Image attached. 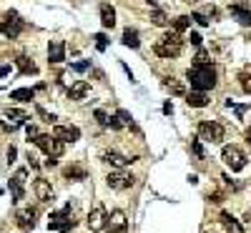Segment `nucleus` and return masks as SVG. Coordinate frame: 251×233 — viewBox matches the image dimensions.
<instances>
[{"label": "nucleus", "mask_w": 251, "mask_h": 233, "mask_svg": "<svg viewBox=\"0 0 251 233\" xmlns=\"http://www.w3.org/2000/svg\"><path fill=\"white\" fill-rule=\"evenodd\" d=\"M186 78H188V83H191V88H194V91L206 93V91H211L216 85V70L211 65H194V68H188Z\"/></svg>", "instance_id": "f257e3e1"}, {"label": "nucleus", "mask_w": 251, "mask_h": 233, "mask_svg": "<svg viewBox=\"0 0 251 233\" xmlns=\"http://www.w3.org/2000/svg\"><path fill=\"white\" fill-rule=\"evenodd\" d=\"M184 48V40H181V33L179 31H166L164 35H161L156 40V46H153V53L161 55V58H176L181 53Z\"/></svg>", "instance_id": "f03ea898"}, {"label": "nucleus", "mask_w": 251, "mask_h": 233, "mask_svg": "<svg viewBox=\"0 0 251 233\" xmlns=\"http://www.w3.org/2000/svg\"><path fill=\"white\" fill-rule=\"evenodd\" d=\"M226 136L224 125H221L218 121H201L199 123V138L206 140V143H221Z\"/></svg>", "instance_id": "7ed1b4c3"}, {"label": "nucleus", "mask_w": 251, "mask_h": 233, "mask_svg": "<svg viewBox=\"0 0 251 233\" xmlns=\"http://www.w3.org/2000/svg\"><path fill=\"white\" fill-rule=\"evenodd\" d=\"M221 158H224V163H226L234 173H239V171L246 168V153H244L241 148H236V145H224Z\"/></svg>", "instance_id": "20e7f679"}, {"label": "nucleus", "mask_w": 251, "mask_h": 233, "mask_svg": "<svg viewBox=\"0 0 251 233\" xmlns=\"http://www.w3.org/2000/svg\"><path fill=\"white\" fill-rule=\"evenodd\" d=\"M33 143H35L48 158H61V155H63V145H66V143L58 140L55 136H43V133H40Z\"/></svg>", "instance_id": "39448f33"}, {"label": "nucleus", "mask_w": 251, "mask_h": 233, "mask_svg": "<svg viewBox=\"0 0 251 233\" xmlns=\"http://www.w3.org/2000/svg\"><path fill=\"white\" fill-rule=\"evenodd\" d=\"M23 18L18 16L16 10H8L5 13V18H3V23H0V33L3 35H8V38H18L20 35V31H23Z\"/></svg>", "instance_id": "423d86ee"}, {"label": "nucleus", "mask_w": 251, "mask_h": 233, "mask_svg": "<svg viewBox=\"0 0 251 233\" xmlns=\"http://www.w3.org/2000/svg\"><path fill=\"white\" fill-rule=\"evenodd\" d=\"M85 223H88V228H91L93 233H98V231L106 228V223H108V211H106V206H103V203H96V206L91 208V213H88Z\"/></svg>", "instance_id": "0eeeda50"}, {"label": "nucleus", "mask_w": 251, "mask_h": 233, "mask_svg": "<svg viewBox=\"0 0 251 233\" xmlns=\"http://www.w3.org/2000/svg\"><path fill=\"white\" fill-rule=\"evenodd\" d=\"M134 176L131 173H126V171H113V173H108V178H106V183H108V188H113V191H123V188H131L134 186Z\"/></svg>", "instance_id": "6e6552de"}, {"label": "nucleus", "mask_w": 251, "mask_h": 233, "mask_svg": "<svg viewBox=\"0 0 251 233\" xmlns=\"http://www.w3.org/2000/svg\"><path fill=\"white\" fill-rule=\"evenodd\" d=\"M128 231V221H126V213L123 211H113L108 216V223H106V233H126Z\"/></svg>", "instance_id": "1a4fd4ad"}, {"label": "nucleus", "mask_w": 251, "mask_h": 233, "mask_svg": "<svg viewBox=\"0 0 251 233\" xmlns=\"http://www.w3.org/2000/svg\"><path fill=\"white\" fill-rule=\"evenodd\" d=\"M53 136L63 143H76L81 138V130L76 125H53Z\"/></svg>", "instance_id": "9d476101"}, {"label": "nucleus", "mask_w": 251, "mask_h": 233, "mask_svg": "<svg viewBox=\"0 0 251 233\" xmlns=\"http://www.w3.org/2000/svg\"><path fill=\"white\" fill-rule=\"evenodd\" d=\"M16 221L20 226V231H33L35 228V211L33 208H23L16 213Z\"/></svg>", "instance_id": "9b49d317"}, {"label": "nucleus", "mask_w": 251, "mask_h": 233, "mask_svg": "<svg viewBox=\"0 0 251 233\" xmlns=\"http://www.w3.org/2000/svg\"><path fill=\"white\" fill-rule=\"evenodd\" d=\"M88 93H91V83L88 80H76V83H70V88H68L70 100H83Z\"/></svg>", "instance_id": "f8f14e48"}, {"label": "nucleus", "mask_w": 251, "mask_h": 233, "mask_svg": "<svg viewBox=\"0 0 251 233\" xmlns=\"http://www.w3.org/2000/svg\"><path fill=\"white\" fill-rule=\"evenodd\" d=\"M48 61L55 63V65L66 61V43L63 40H53L48 46Z\"/></svg>", "instance_id": "ddd939ff"}, {"label": "nucleus", "mask_w": 251, "mask_h": 233, "mask_svg": "<svg viewBox=\"0 0 251 233\" xmlns=\"http://www.w3.org/2000/svg\"><path fill=\"white\" fill-rule=\"evenodd\" d=\"M33 193H35L38 201H50L53 198V188H50V183L46 178H35L33 181Z\"/></svg>", "instance_id": "4468645a"}, {"label": "nucleus", "mask_w": 251, "mask_h": 233, "mask_svg": "<svg viewBox=\"0 0 251 233\" xmlns=\"http://www.w3.org/2000/svg\"><path fill=\"white\" fill-rule=\"evenodd\" d=\"M103 161L111 163L113 168H126L128 163H134L131 158H126V155H121V153H116V151H106V153H103Z\"/></svg>", "instance_id": "2eb2a0df"}, {"label": "nucleus", "mask_w": 251, "mask_h": 233, "mask_svg": "<svg viewBox=\"0 0 251 233\" xmlns=\"http://www.w3.org/2000/svg\"><path fill=\"white\" fill-rule=\"evenodd\" d=\"M186 103H188V108H206L209 106V95L201 91H191V93H186Z\"/></svg>", "instance_id": "dca6fc26"}, {"label": "nucleus", "mask_w": 251, "mask_h": 233, "mask_svg": "<svg viewBox=\"0 0 251 233\" xmlns=\"http://www.w3.org/2000/svg\"><path fill=\"white\" fill-rule=\"evenodd\" d=\"M100 25L103 28H113L116 25V8L108 3H100Z\"/></svg>", "instance_id": "f3484780"}, {"label": "nucleus", "mask_w": 251, "mask_h": 233, "mask_svg": "<svg viewBox=\"0 0 251 233\" xmlns=\"http://www.w3.org/2000/svg\"><path fill=\"white\" fill-rule=\"evenodd\" d=\"M229 13H231V18H236L241 25H251V10H246L241 5H231Z\"/></svg>", "instance_id": "a211bd4d"}, {"label": "nucleus", "mask_w": 251, "mask_h": 233, "mask_svg": "<svg viewBox=\"0 0 251 233\" xmlns=\"http://www.w3.org/2000/svg\"><path fill=\"white\" fill-rule=\"evenodd\" d=\"M121 43H123L126 48H138V46H141V35H138V31H134V28H126Z\"/></svg>", "instance_id": "6ab92c4d"}, {"label": "nucleus", "mask_w": 251, "mask_h": 233, "mask_svg": "<svg viewBox=\"0 0 251 233\" xmlns=\"http://www.w3.org/2000/svg\"><path fill=\"white\" fill-rule=\"evenodd\" d=\"M5 121L16 123V125H23V123L28 121V113H25V110H18V108H8V110H5Z\"/></svg>", "instance_id": "aec40b11"}, {"label": "nucleus", "mask_w": 251, "mask_h": 233, "mask_svg": "<svg viewBox=\"0 0 251 233\" xmlns=\"http://www.w3.org/2000/svg\"><path fill=\"white\" fill-rule=\"evenodd\" d=\"M33 98H35V93L31 88H16L10 93V100H18V103H28V100H33Z\"/></svg>", "instance_id": "412c9836"}, {"label": "nucleus", "mask_w": 251, "mask_h": 233, "mask_svg": "<svg viewBox=\"0 0 251 233\" xmlns=\"http://www.w3.org/2000/svg\"><path fill=\"white\" fill-rule=\"evenodd\" d=\"M16 65L20 73H38V65L31 61V58H25V55H18L16 58Z\"/></svg>", "instance_id": "4be33fe9"}, {"label": "nucleus", "mask_w": 251, "mask_h": 233, "mask_svg": "<svg viewBox=\"0 0 251 233\" xmlns=\"http://www.w3.org/2000/svg\"><path fill=\"white\" fill-rule=\"evenodd\" d=\"M63 176L68 178V181H85V168H81V166H70V168H66L63 171Z\"/></svg>", "instance_id": "5701e85b"}, {"label": "nucleus", "mask_w": 251, "mask_h": 233, "mask_svg": "<svg viewBox=\"0 0 251 233\" xmlns=\"http://www.w3.org/2000/svg\"><path fill=\"white\" fill-rule=\"evenodd\" d=\"M221 223H224L229 231H234V233H244V228H241L239 223H236V218H234L231 213H226V211L221 213Z\"/></svg>", "instance_id": "b1692460"}, {"label": "nucleus", "mask_w": 251, "mask_h": 233, "mask_svg": "<svg viewBox=\"0 0 251 233\" xmlns=\"http://www.w3.org/2000/svg\"><path fill=\"white\" fill-rule=\"evenodd\" d=\"M186 28H191V16H179L173 20V31H186Z\"/></svg>", "instance_id": "393cba45"}, {"label": "nucleus", "mask_w": 251, "mask_h": 233, "mask_svg": "<svg viewBox=\"0 0 251 233\" xmlns=\"http://www.w3.org/2000/svg\"><path fill=\"white\" fill-rule=\"evenodd\" d=\"M151 20H153V25H161V28L168 25V20H166V16H164V10H158V8L151 13Z\"/></svg>", "instance_id": "a878e982"}, {"label": "nucleus", "mask_w": 251, "mask_h": 233, "mask_svg": "<svg viewBox=\"0 0 251 233\" xmlns=\"http://www.w3.org/2000/svg\"><path fill=\"white\" fill-rule=\"evenodd\" d=\"M25 178H28V168H18L16 173H13V183H18V186H25Z\"/></svg>", "instance_id": "bb28decb"}, {"label": "nucleus", "mask_w": 251, "mask_h": 233, "mask_svg": "<svg viewBox=\"0 0 251 233\" xmlns=\"http://www.w3.org/2000/svg\"><path fill=\"white\" fill-rule=\"evenodd\" d=\"M96 121H98L103 128H111V115H108L106 110H100V108H98V110H96Z\"/></svg>", "instance_id": "cd10ccee"}, {"label": "nucleus", "mask_w": 251, "mask_h": 233, "mask_svg": "<svg viewBox=\"0 0 251 233\" xmlns=\"http://www.w3.org/2000/svg\"><path fill=\"white\" fill-rule=\"evenodd\" d=\"M35 113H38V115H40V118H43V121H46V123H55V121H58V118H55V115H53V113H48L46 108H40V106L35 108Z\"/></svg>", "instance_id": "c85d7f7f"}, {"label": "nucleus", "mask_w": 251, "mask_h": 233, "mask_svg": "<svg viewBox=\"0 0 251 233\" xmlns=\"http://www.w3.org/2000/svg\"><path fill=\"white\" fill-rule=\"evenodd\" d=\"M191 151L196 158H203V148H201V138H191Z\"/></svg>", "instance_id": "c756f323"}, {"label": "nucleus", "mask_w": 251, "mask_h": 233, "mask_svg": "<svg viewBox=\"0 0 251 233\" xmlns=\"http://www.w3.org/2000/svg\"><path fill=\"white\" fill-rule=\"evenodd\" d=\"M194 65H209V53H206V50H199L196 58H194Z\"/></svg>", "instance_id": "7c9ffc66"}, {"label": "nucleus", "mask_w": 251, "mask_h": 233, "mask_svg": "<svg viewBox=\"0 0 251 233\" xmlns=\"http://www.w3.org/2000/svg\"><path fill=\"white\" fill-rule=\"evenodd\" d=\"M10 191H13V201H23V186L10 181Z\"/></svg>", "instance_id": "2f4dec72"}, {"label": "nucleus", "mask_w": 251, "mask_h": 233, "mask_svg": "<svg viewBox=\"0 0 251 233\" xmlns=\"http://www.w3.org/2000/svg\"><path fill=\"white\" fill-rule=\"evenodd\" d=\"M191 20H194V23H199L201 28H206V25H209V23H211L209 18H206V16H203V13H194V16H191Z\"/></svg>", "instance_id": "473e14b6"}, {"label": "nucleus", "mask_w": 251, "mask_h": 233, "mask_svg": "<svg viewBox=\"0 0 251 233\" xmlns=\"http://www.w3.org/2000/svg\"><path fill=\"white\" fill-rule=\"evenodd\" d=\"M116 115H118V118L123 121V125H131V128H134V118H131V115H128V110H123V108H121V110H118Z\"/></svg>", "instance_id": "72a5a7b5"}, {"label": "nucleus", "mask_w": 251, "mask_h": 233, "mask_svg": "<svg viewBox=\"0 0 251 233\" xmlns=\"http://www.w3.org/2000/svg\"><path fill=\"white\" fill-rule=\"evenodd\" d=\"M70 228H76V221H73V218H66V221L58 226V231H61V233H68Z\"/></svg>", "instance_id": "f704fd0d"}, {"label": "nucleus", "mask_w": 251, "mask_h": 233, "mask_svg": "<svg viewBox=\"0 0 251 233\" xmlns=\"http://www.w3.org/2000/svg\"><path fill=\"white\" fill-rule=\"evenodd\" d=\"M106 46H108V38L103 35V33H98V35H96V48H98V50H106Z\"/></svg>", "instance_id": "c9c22d12"}, {"label": "nucleus", "mask_w": 251, "mask_h": 233, "mask_svg": "<svg viewBox=\"0 0 251 233\" xmlns=\"http://www.w3.org/2000/svg\"><path fill=\"white\" fill-rule=\"evenodd\" d=\"M25 133H28V140H35V138L40 136L35 125H25Z\"/></svg>", "instance_id": "e433bc0d"}, {"label": "nucleus", "mask_w": 251, "mask_h": 233, "mask_svg": "<svg viewBox=\"0 0 251 233\" xmlns=\"http://www.w3.org/2000/svg\"><path fill=\"white\" fill-rule=\"evenodd\" d=\"M168 88H171L173 95H184V85L181 83H168Z\"/></svg>", "instance_id": "4c0bfd02"}, {"label": "nucleus", "mask_w": 251, "mask_h": 233, "mask_svg": "<svg viewBox=\"0 0 251 233\" xmlns=\"http://www.w3.org/2000/svg\"><path fill=\"white\" fill-rule=\"evenodd\" d=\"M241 88L251 95V78H249V76H241Z\"/></svg>", "instance_id": "58836bf2"}, {"label": "nucleus", "mask_w": 251, "mask_h": 233, "mask_svg": "<svg viewBox=\"0 0 251 233\" xmlns=\"http://www.w3.org/2000/svg\"><path fill=\"white\" fill-rule=\"evenodd\" d=\"M88 68H91V63H73V70H78V73H83V70H88Z\"/></svg>", "instance_id": "ea45409f"}, {"label": "nucleus", "mask_w": 251, "mask_h": 233, "mask_svg": "<svg viewBox=\"0 0 251 233\" xmlns=\"http://www.w3.org/2000/svg\"><path fill=\"white\" fill-rule=\"evenodd\" d=\"M209 201L211 203H221V201H224V196H221L218 191H214V193H209Z\"/></svg>", "instance_id": "a19ab883"}, {"label": "nucleus", "mask_w": 251, "mask_h": 233, "mask_svg": "<svg viewBox=\"0 0 251 233\" xmlns=\"http://www.w3.org/2000/svg\"><path fill=\"white\" fill-rule=\"evenodd\" d=\"M191 46L201 48V35H199V33H191Z\"/></svg>", "instance_id": "79ce46f5"}, {"label": "nucleus", "mask_w": 251, "mask_h": 233, "mask_svg": "<svg viewBox=\"0 0 251 233\" xmlns=\"http://www.w3.org/2000/svg\"><path fill=\"white\" fill-rule=\"evenodd\" d=\"M16 155H18V151H16V148H13V145H10V148H8V161L13 163V161H16Z\"/></svg>", "instance_id": "37998d69"}, {"label": "nucleus", "mask_w": 251, "mask_h": 233, "mask_svg": "<svg viewBox=\"0 0 251 233\" xmlns=\"http://www.w3.org/2000/svg\"><path fill=\"white\" fill-rule=\"evenodd\" d=\"M8 73H10V65H0V78H5Z\"/></svg>", "instance_id": "c03bdc74"}, {"label": "nucleus", "mask_w": 251, "mask_h": 233, "mask_svg": "<svg viewBox=\"0 0 251 233\" xmlns=\"http://www.w3.org/2000/svg\"><path fill=\"white\" fill-rule=\"evenodd\" d=\"M28 161H31V168H35V171L40 168V166H38V161H35V158H33V155H28Z\"/></svg>", "instance_id": "a18cd8bd"}, {"label": "nucleus", "mask_w": 251, "mask_h": 233, "mask_svg": "<svg viewBox=\"0 0 251 233\" xmlns=\"http://www.w3.org/2000/svg\"><path fill=\"white\" fill-rule=\"evenodd\" d=\"M164 113H166V115H171V113H173V106H171V103H166V106H164Z\"/></svg>", "instance_id": "49530a36"}, {"label": "nucleus", "mask_w": 251, "mask_h": 233, "mask_svg": "<svg viewBox=\"0 0 251 233\" xmlns=\"http://www.w3.org/2000/svg\"><path fill=\"white\" fill-rule=\"evenodd\" d=\"M184 3H188V5H196V3H199V0H184Z\"/></svg>", "instance_id": "de8ad7c7"}, {"label": "nucleus", "mask_w": 251, "mask_h": 233, "mask_svg": "<svg viewBox=\"0 0 251 233\" xmlns=\"http://www.w3.org/2000/svg\"><path fill=\"white\" fill-rule=\"evenodd\" d=\"M246 138H249V140H251V128H249V130H246Z\"/></svg>", "instance_id": "09e8293b"}]
</instances>
